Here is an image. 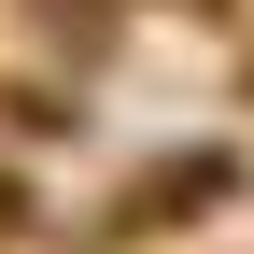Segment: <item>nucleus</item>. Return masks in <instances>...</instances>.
Segmentation results:
<instances>
[{"instance_id":"nucleus-3","label":"nucleus","mask_w":254,"mask_h":254,"mask_svg":"<svg viewBox=\"0 0 254 254\" xmlns=\"http://www.w3.org/2000/svg\"><path fill=\"white\" fill-rule=\"evenodd\" d=\"M0 240H28V184L14 170H0Z\"/></svg>"},{"instance_id":"nucleus-2","label":"nucleus","mask_w":254,"mask_h":254,"mask_svg":"<svg viewBox=\"0 0 254 254\" xmlns=\"http://www.w3.org/2000/svg\"><path fill=\"white\" fill-rule=\"evenodd\" d=\"M71 14H113V0H71ZM155 14H198V28H226L240 0H155Z\"/></svg>"},{"instance_id":"nucleus-1","label":"nucleus","mask_w":254,"mask_h":254,"mask_svg":"<svg viewBox=\"0 0 254 254\" xmlns=\"http://www.w3.org/2000/svg\"><path fill=\"white\" fill-rule=\"evenodd\" d=\"M226 198H240V155H226V141H212V155H155V170H127V184H113L99 240H170V226H212Z\"/></svg>"}]
</instances>
